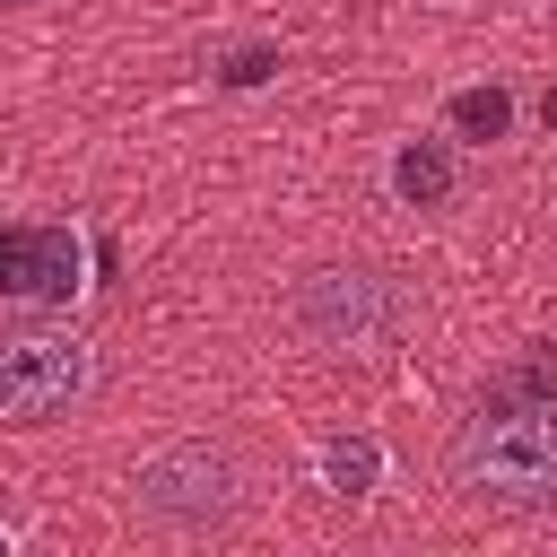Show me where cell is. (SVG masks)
<instances>
[{
	"mask_svg": "<svg viewBox=\"0 0 557 557\" xmlns=\"http://www.w3.org/2000/svg\"><path fill=\"white\" fill-rule=\"evenodd\" d=\"M453 479L479 505H557V409L531 400H479L453 435Z\"/></svg>",
	"mask_w": 557,
	"mask_h": 557,
	"instance_id": "1",
	"label": "cell"
},
{
	"mask_svg": "<svg viewBox=\"0 0 557 557\" xmlns=\"http://www.w3.org/2000/svg\"><path fill=\"white\" fill-rule=\"evenodd\" d=\"M131 505L157 531H226L244 513V470L226 444H165L157 461H139Z\"/></svg>",
	"mask_w": 557,
	"mask_h": 557,
	"instance_id": "2",
	"label": "cell"
},
{
	"mask_svg": "<svg viewBox=\"0 0 557 557\" xmlns=\"http://www.w3.org/2000/svg\"><path fill=\"white\" fill-rule=\"evenodd\" d=\"M96 392V348L78 331H0V418L9 426H52Z\"/></svg>",
	"mask_w": 557,
	"mask_h": 557,
	"instance_id": "3",
	"label": "cell"
},
{
	"mask_svg": "<svg viewBox=\"0 0 557 557\" xmlns=\"http://www.w3.org/2000/svg\"><path fill=\"white\" fill-rule=\"evenodd\" d=\"M287 313H296V331L322 339V348H366V339L400 331V287H392L383 270H366V261H322V270L296 278Z\"/></svg>",
	"mask_w": 557,
	"mask_h": 557,
	"instance_id": "4",
	"label": "cell"
},
{
	"mask_svg": "<svg viewBox=\"0 0 557 557\" xmlns=\"http://www.w3.org/2000/svg\"><path fill=\"white\" fill-rule=\"evenodd\" d=\"M78 261L87 244L70 226H0V296L17 305H61L78 287Z\"/></svg>",
	"mask_w": 557,
	"mask_h": 557,
	"instance_id": "5",
	"label": "cell"
},
{
	"mask_svg": "<svg viewBox=\"0 0 557 557\" xmlns=\"http://www.w3.org/2000/svg\"><path fill=\"white\" fill-rule=\"evenodd\" d=\"M453 183H461L453 139H400V157H392V191H400L409 209H444Z\"/></svg>",
	"mask_w": 557,
	"mask_h": 557,
	"instance_id": "6",
	"label": "cell"
},
{
	"mask_svg": "<svg viewBox=\"0 0 557 557\" xmlns=\"http://www.w3.org/2000/svg\"><path fill=\"white\" fill-rule=\"evenodd\" d=\"M374 479H383V444L357 426V435H331L322 444V487L339 496V505H357V496H374Z\"/></svg>",
	"mask_w": 557,
	"mask_h": 557,
	"instance_id": "7",
	"label": "cell"
},
{
	"mask_svg": "<svg viewBox=\"0 0 557 557\" xmlns=\"http://www.w3.org/2000/svg\"><path fill=\"white\" fill-rule=\"evenodd\" d=\"M479 400H531V409H557V348L540 339V348H522L513 366H496L487 374V392Z\"/></svg>",
	"mask_w": 557,
	"mask_h": 557,
	"instance_id": "8",
	"label": "cell"
},
{
	"mask_svg": "<svg viewBox=\"0 0 557 557\" xmlns=\"http://www.w3.org/2000/svg\"><path fill=\"white\" fill-rule=\"evenodd\" d=\"M444 122H453L461 139H505V122H513V96H505V87H461V96L444 104Z\"/></svg>",
	"mask_w": 557,
	"mask_h": 557,
	"instance_id": "9",
	"label": "cell"
},
{
	"mask_svg": "<svg viewBox=\"0 0 557 557\" xmlns=\"http://www.w3.org/2000/svg\"><path fill=\"white\" fill-rule=\"evenodd\" d=\"M261 78H278V44H235L218 61V87H261Z\"/></svg>",
	"mask_w": 557,
	"mask_h": 557,
	"instance_id": "10",
	"label": "cell"
},
{
	"mask_svg": "<svg viewBox=\"0 0 557 557\" xmlns=\"http://www.w3.org/2000/svg\"><path fill=\"white\" fill-rule=\"evenodd\" d=\"M540 122H548V131H557V78H548V96H540Z\"/></svg>",
	"mask_w": 557,
	"mask_h": 557,
	"instance_id": "11",
	"label": "cell"
},
{
	"mask_svg": "<svg viewBox=\"0 0 557 557\" xmlns=\"http://www.w3.org/2000/svg\"><path fill=\"white\" fill-rule=\"evenodd\" d=\"M0 548H9V522H0Z\"/></svg>",
	"mask_w": 557,
	"mask_h": 557,
	"instance_id": "12",
	"label": "cell"
},
{
	"mask_svg": "<svg viewBox=\"0 0 557 557\" xmlns=\"http://www.w3.org/2000/svg\"><path fill=\"white\" fill-rule=\"evenodd\" d=\"M0 9H9V0H0Z\"/></svg>",
	"mask_w": 557,
	"mask_h": 557,
	"instance_id": "13",
	"label": "cell"
}]
</instances>
